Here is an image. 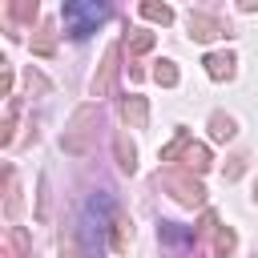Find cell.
<instances>
[{
	"instance_id": "1",
	"label": "cell",
	"mask_w": 258,
	"mask_h": 258,
	"mask_svg": "<svg viewBox=\"0 0 258 258\" xmlns=\"http://www.w3.org/2000/svg\"><path fill=\"white\" fill-rule=\"evenodd\" d=\"M109 210H113V198H109L105 189H97V194L85 202V210H81V238H85V250H89L93 258H101V250H105Z\"/></svg>"
},
{
	"instance_id": "2",
	"label": "cell",
	"mask_w": 258,
	"mask_h": 258,
	"mask_svg": "<svg viewBox=\"0 0 258 258\" xmlns=\"http://www.w3.org/2000/svg\"><path fill=\"white\" fill-rule=\"evenodd\" d=\"M60 20H64V32L73 40H85L109 20V4H101V0H69L60 8Z\"/></svg>"
}]
</instances>
